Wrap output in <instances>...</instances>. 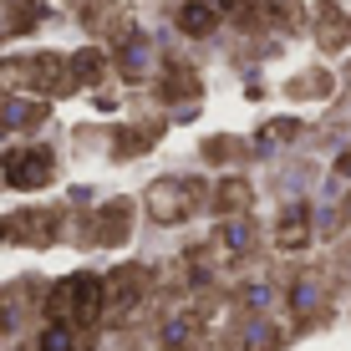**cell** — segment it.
<instances>
[{
	"instance_id": "obj_2",
	"label": "cell",
	"mask_w": 351,
	"mask_h": 351,
	"mask_svg": "<svg viewBox=\"0 0 351 351\" xmlns=\"http://www.w3.org/2000/svg\"><path fill=\"white\" fill-rule=\"evenodd\" d=\"M5 178H10V189H41V184H51V153H46V148H16V153H5Z\"/></svg>"
},
{
	"instance_id": "obj_12",
	"label": "cell",
	"mask_w": 351,
	"mask_h": 351,
	"mask_svg": "<svg viewBox=\"0 0 351 351\" xmlns=\"http://www.w3.org/2000/svg\"><path fill=\"white\" fill-rule=\"evenodd\" d=\"M245 245H250V234H245V229L234 224V229H229V250H245Z\"/></svg>"
},
{
	"instance_id": "obj_7",
	"label": "cell",
	"mask_w": 351,
	"mask_h": 351,
	"mask_svg": "<svg viewBox=\"0 0 351 351\" xmlns=\"http://www.w3.org/2000/svg\"><path fill=\"white\" fill-rule=\"evenodd\" d=\"M51 229H56V214H46V209H31L26 219L16 224V234H21V239H31V245H46V239H51Z\"/></svg>"
},
{
	"instance_id": "obj_15",
	"label": "cell",
	"mask_w": 351,
	"mask_h": 351,
	"mask_svg": "<svg viewBox=\"0 0 351 351\" xmlns=\"http://www.w3.org/2000/svg\"><path fill=\"white\" fill-rule=\"evenodd\" d=\"M0 234H5V229H0Z\"/></svg>"
},
{
	"instance_id": "obj_8",
	"label": "cell",
	"mask_w": 351,
	"mask_h": 351,
	"mask_svg": "<svg viewBox=\"0 0 351 351\" xmlns=\"http://www.w3.org/2000/svg\"><path fill=\"white\" fill-rule=\"evenodd\" d=\"M245 204H250V189L239 184V178H229V184L219 189V209H224V214H239Z\"/></svg>"
},
{
	"instance_id": "obj_6",
	"label": "cell",
	"mask_w": 351,
	"mask_h": 351,
	"mask_svg": "<svg viewBox=\"0 0 351 351\" xmlns=\"http://www.w3.org/2000/svg\"><path fill=\"white\" fill-rule=\"evenodd\" d=\"M280 250H300L311 239V219H306V209H285V219H280Z\"/></svg>"
},
{
	"instance_id": "obj_4",
	"label": "cell",
	"mask_w": 351,
	"mask_h": 351,
	"mask_svg": "<svg viewBox=\"0 0 351 351\" xmlns=\"http://www.w3.org/2000/svg\"><path fill=\"white\" fill-rule=\"evenodd\" d=\"M138 290H143V270H138V265H123V270L107 275V300H112L117 311H123L128 300L138 295Z\"/></svg>"
},
{
	"instance_id": "obj_13",
	"label": "cell",
	"mask_w": 351,
	"mask_h": 351,
	"mask_svg": "<svg viewBox=\"0 0 351 351\" xmlns=\"http://www.w3.org/2000/svg\"><path fill=\"white\" fill-rule=\"evenodd\" d=\"M336 168H341V173L351 178V153H346V158H341V163H336Z\"/></svg>"
},
{
	"instance_id": "obj_5",
	"label": "cell",
	"mask_w": 351,
	"mask_h": 351,
	"mask_svg": "<svg viewBox=\"0 0 351 351\" xmlns=\"http://www.w3.org/2000/svg\"><path fill=\"white\" fill-rule=\"evenodd\" d=\"M214 21H219V10H214L209 0H193V5L178 10V26H184L189 36H209V31H214Z\"/></svg>"
},
{
	"instance_id": "obj_3",
	"label": "cell",
	"mask_w": 351,
	"mask_h": 351,
	"mask_svg": "<svg viewBox=\"0 0 351 351\" xmlns=\"http://www.w3.org/2000/svg\"><path fill=\"white\" fill-rule=\"evenodd\" d=\"M189 204H193V193H189L184 184H173V178H163V184L148 189V214H153V219H163V224L184 219Z\"/></svg>"
},
{
	"instance_id": "obj_10",
	"label": "cell",
	"mask_w": 351,
	"mask_h": 351,
	"mask_svg": "<svg viewBox=\"0 0 351 351\" xmlns=\"http://www.w3.org/2000/svg\"><path fill=\"white\" fill-rule=\"evenodd\" d=\"M97 62H102L97 51H77V62H71V66H77V82H92L97 77Z\"/></svg>"
},
{
	"instance_id": "obj_1",
	"label": "cell",
	"mask_w": 351,
	"mask_h": 351,
	"mask_svg": "<svg viewBox=\"0 0 351 351\" xmlns=\"http://www.w3.org/2000/svg\"><path fill=\"white\" fill-rule=\"evenodd\" d=\"M51 316L56 321H77V326H87L97 321V311L107 306V280H97V275H66L62 285L51 290Z\"/></svg>"
},
{
	"instance_id": "obj_9",
	"label": "cell",
	"mask_w": 351,
	"mask_h": 351,
	"mask_svg": "<svg viewBox=\"0 0 351 351\" xmlns=\"http://www.w3.org/2000/svg\"><path fill=\"white\" fill-rule=\"evenodd\" d=\"M41 351H77V341H71L66 326H51V331L41 336Z\"/></svg>"
},
{
	"instance_id": "obj_11",
	"label": "cell",
	"mask_w": 351,
	"mask_h": 351,
	"mask_svg": "<svg viewBox=\"0 0 351 351\" xmlns=\"http://www.w3.org/2000/svg\"><path fill=\"white\" fill-rule=\"evenodd\" d=\"M31 117H41L36 107H21V102H10V112H0V123H31Z\"/></svg>"
},
{
	"instance_id": "obj_14",
	"label": "cell",
	"mask_w": 351,
	"mask_h": 351,
	"mask_svg": "<svg viewBox=\"0 0 351 351\" xmlns=\"http://www.w3.org/2000/svg\"><path fill=\"white\" fill-rule=\"evenodd\" d=\"M0 331H5V311H0Z\"/></svg>"
}]
</instances>
